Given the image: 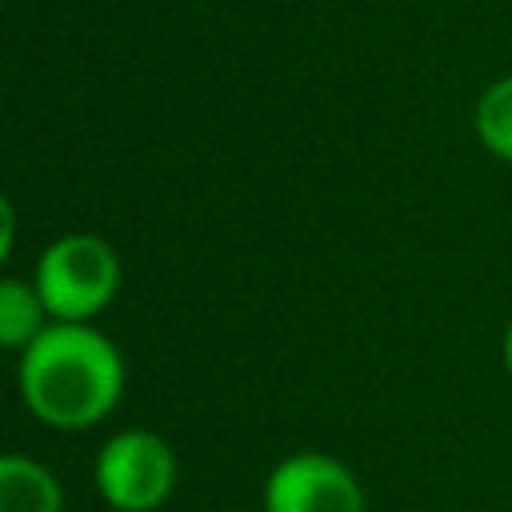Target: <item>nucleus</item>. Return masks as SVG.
I'll return each mask as SVG.
<instances>
[{"label": "nucleus", "instance_id": "nucleus-7", "mask_svg": "<svg viewBox=\"0 0 512 512\" xmlns=\"http://www.w3.org/2000/svg\"><path fill=\"white\" fill-rule=\"evenodd\" d=\"M472 128L484 152H492L496 160L512 164V72L492 80L476 108H472Z\"/></svg>", "mask_w": 512, "mask_h": 512}, {"label": "nucleus", "instance_id": "nucleus-1", "mask_svg": "<svg viewBox=\"0 0 512 512\" xmlns=\"http://www.w3.org/2000/svg\"><path fill=\"white\" fill-rule=\"evenodd\" d=\"M128 364L96 324H48L16 356L20 404L56 432H88L116 412Z\"/></svg>", "mask_w": 512, "mask_h": 512}, {"label": "nucleus", "instance_id": "nucleus-9", "mask_svg": "<svg viewBox=\"0 0 512 512\" xmlns=\"http://www.w3.org/2000/svg\"><path fill=\"white\" fill-rule=\"evenodd\" d=\"M500 364H504V372H508V380H512V320H508L504 340H500Z\"/></svg>", "mask_w": 512, "mask_h": 512}, {"label": "nucleus", "instance_id": "nucleus-3", "mask_svg": "<svg viewBox=\"0 0 512 512\" xmlns=\"http://www.w3.org/2000/svg\"><path fill=\"white\" fill-rule=\"evenodd\" d=\"M176 452L152 428L112 432L92 464V484L108 512H160L176 488Z\"/></svg>", "mask_w": 512, "mask_h": 512}, {"label": "nucleus", "instance_id": "nucleus-4", "mask_svg": "<svg viewBox=\"0 0 512 512\" xmlns=\"http://www.w3.org/2000/svg\"><path fill=\"white\" fill-rule=\"evenodd\" d=\"M264 512H368L356 472L328 452H288L264 476Z\"/></svg>", "mask_w": 512, "mask_h": 512}, {"label": "nucleus", "instance_id": "nucleus-6", "mask_svg": "<svg viewBox=\"0 0 512 512\" xmlns=\"http://www.w3.org/2000/svg\"><path fill=\"white\" fill-rule=\"evenodd\" d=\"M48 324H52V316H48L36 284L20 280V276H4L0 280V344L20 356Z\"/></svg>", "mask_w": 512, "mask_h": 512}, {"label": "nucleus", "instance_id": "nucleus-2", "mask_svg": "<svg viewBox=\"0 0 512 512\" xmlns=\"http://www.w3.org/2000/svg\"><path fill=\"white\" fill-rule=\"evenodd\" d=\"M32 284L56 324H92L124 284V260L100 232H64L36 256Z\"/></svg>", "mask_w": 512, "mask_h": 512}, {"label": "nucleus", "instance_id": "nucleus-8", "mask_svg": "<svg viewBox=\"0 0 512 512\" xmlns=\"http://www.w3.org/2000/svg\"><path fill=\"white\" fill-rule=\"evenodd\" d=\"M12 244H16V204L0 200V260H12Z\"/></svg>", "mask_w": 512, "mask_h": 512}, {"label": "nucleus", "instance_id": "nucleus-5", "mask_svg": "<svg viewBox=\"0 0 512 512\" xmlns=\"http://www.w3.org/2000/svg\"><path fill=\"white\" fill-rule=\"evenodd\" d=\"M0 512H64L60 476L28 452H4L0 456Z\"/></svg>", "mask_w": 512, "mask_h": 512}]
</instances>
